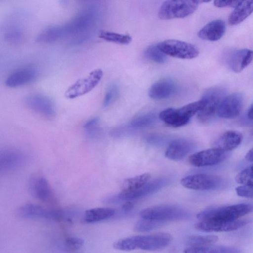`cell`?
Instances as JSON below:
<instances>
[{
    "instance_id": "603a6c76",
    "label": "cell",
    "mask_w": 253,
    "mask_h": 253,
    "mask_svg": "<svg viewBox=\"0 0 253 253\" xmlns=\"http://www.w3.org/2000/svg\"><path fill=\"white\" fill-rule=\"evenodd\" d=\"M176 90V84L169 79H163L153 84L149 89L148 95L155 100L170 97Z\"/></svg>"
},
{
    "instance_id": "ee69618b",
    "label": "cell",
    "mask_w": 253,
    "mask_h": 253,
    "mask_svg": "<svg viewBox=\"0 0 253 253\" xmlns=\"http://www.w3.org/2000/svg\"><path fill=\"white\" fill-rule=\"evenodd\" d=\"M253 148H251L246 154L245 156V159L250 162H253Z\"/></svg>"
},
{
    "instance_id": "8d00e7d4",
    "label": "cell",
    "mask_w": 253,
    "mask_h": 253,
    "mask_svg": "<svg viewBox=\"0 0 253 253\" xmlns=\"http://www.w3.org/2000/svg\"><path fill=\"white\" fill-rule=\"evenodd\" d=\"M84 241L80 238L69 237L64 241V245L68 249L72 250H79L83 246Z\"/></svg>"
},
{
    "instance_id": "52a82bcc",
    "label": "cell",
    "mask_w": 253,
    "mask_h": 253,
    "mask_svg": "<svg viewBox=\"0 0 253 253\" xmlns=\"http://www.w3.org/2000/svg\"><path fill=\"white\" fill-rule=\"evenodd\" d=\"M226 89L221 86H213L206 89L202 99L205 102L204 107L198 114V120L205 124L211 121L217 113L219 105L225 96Z\"/></svg>"
},
{
    "instance_id": "e575fe53",
    "label": "cell",
    "mask_w": 253,
    "mask_h": 253,
    "mask_svg": "<svg viewBox=\"0 0 253 253\" xmlns=\"http://www.w3.org/2000/svg\"><path fill=\"white\" fill-rule=\"evenodd\" d=\"M119 94V88L116 84L110 85L104 95L102 106L106 108L112 104L117 99Z\"/></svg>"
},
{
    "instance_id": "f35d334b",
    "label": "cell",
    "mask_w": 253,
    "mask_h": 253,
    "mask_svg": "<svg viewBox=\"0 0 253 253\" xmlns=\"http://www.w3.org/2000/svg\"><path fill=\"white\" fill-rule=\"evenodd\" d=\"M98 117H94L88 120L84 125V128L88 132L93 133L96 131V127L99 123Z\"/></svg>"
},
{
    "instance_id": "83f0119b",
    "label": "cell",
    "mask_w": 253,
    "mask_h": 253,
    "mask_svg": "<svg viewBox=\"0 0 253 253\" xmlns=\"http://www.w3.org/2000/svg\"><path fill=\"white\" fill-rule=\"evenodd\" d=\"M218 240L214 235H192L186 241V244L191 247H202L214 244Z\"/></svg>"
},
{
    "instance_id": "cb8c5ba5",
    "label": "cell",
    "mask_w": 253,
    "mask_h": 253,
    "mask_svg": "<svg viewBox=\"0 0 253 253\" xmlns=\"http://www.w3.org/2000/svg\"><path fill=\"white\" fill-rule=\"evenodd\" d=\"M36 71L30 67L16 70L9 75L5 80V85L9 87H16L26 84L36 77Z\"/></svg>"
},
{
    "instance_id": "8fae6325",
    "label": "cell",
    "mask_w": 253,
    "mask_h": 253,
    "mask_svg": "<svg viewBox=\"0 0 253 253\" xmlns=\"http://www.w3.org/2000/svg\"><path fill=\"white\" fill-rule=\"evenodd\" d=\"M23 102L28 109L46 119H52L55 116L56 110L53 102L44 94H28L24 97Z\"/></svg>"
},
{
    "instance_id": "bcb514c9",
    "label": "cell",
    "mask_w": 253,
    "mask_h": 253,
    "mask_svg": "<svg viewBox=\"0 0 253 253\" xmlns=\"http://www.w3.org/2000/svg\"><path fill=\"white\" fill-rule=\"evenodd\" d=\"M80 1H86V0H80Z\"/></svg>"
},
{
    "instance_id": "5b68a950",
    "label": "cell",
    "mask_w": 253,
    "mask_h": 253,
    "mask_svg": "<svg viewBox=\"0 0 253 253\" xmlns=\"http://www.w3.org/2000/svg\"><path fill=\"white\" fill-rule=\"evenodd\" d=\"M189 212L183 208L174 205H162L147 208L141 210L142 218L160 221L184 219L188 217Z\"/></svg>"
},
{
    "instance_id": "f6af8a7d",
    "label": "cell",
    "mask_w": 253,
    "mask_h": 253,
    "mask_svg": "<svg viewBox=\"0 0 253 253\" xmlns=\"http://www.w3.org/2000/svg\"><path fill=\"white\" fill-rule=\"evenodd\" d=\"M197 3L199 4L200 3H204V2H208L211 0H194Z\"/></svg>"
},
{
    "instance_id": "4316f807",
    "label": "cell",
    "mask_w": 253,
    "mask_h": 253,
    "mask_svg": "<svg viewBox=\"0 0 253 253\" xmlns=\"http://www.w3.org/2000/svg\"><path fill=\"white\" fill-rule=\"evenodd\" d=\"M188 253H240L242 251L235 247L214 244L202 247H189L184 249Z\"/></svg>"
},
{
    "instance_id": "484cf974",
    "label": "cell",
    "mask_w": 253,
    "mask_h": 253,
    "mask_svg": "<svg viewBox=\"0 0 253 253\" xmlns=\"http://www.w3.org/2000/svg\"><path fill=\"white\" fill-rule=\"evenodd\" d=\"M116 214V210L112 208H95L86 210L83 220L86 223H95L108 219Z\"/></svg>"
},
{
    "instance_id": "ffe728a7",
    "label": "cell",
    "mask_w": 253,
    "mask_h": 253,
    "mask_svg": "<svg viewBox=\"0 0 253 253\" xmlns=\"http://www.w3.org/2000/svg\"><path fill=\"white\" fill-rule=\"evenodd\" d=\"M252 59V50L240 49L230 52L226 58V63L232 71L239 73L251 63Z\"/></svg>"
},
{
    "instance_id": "7bdbcfd3",
    "label": "cell",
    "mask_w": 253,
    "mask_h": 253,
    "mask_svg": "<svg viewBox=\"0 0 253 253\" xmlns=\"http://www.w3.org/2000/svg\"><path fill=\"white\" fill-rule=\"evenodd\" d=\"M134 204L131 201H126L122 206V210L124 213L129 212L133 208Z\"/></svg>"
},
{
    "instance_id": "30bf717a",
    "label": "cell",
    "mask_w": 253,
    "mask_h": 253,
    "mask_svg": "<svg viewBox=\"0 0 253 253\" xmlns=\"http://www.w3.org/2000/svg\"><path fill=\"white\" fill-rule=\"evenodd\" d=\"M17 216L23 219H43L60 221L63 219V213L59 210L45 208L35 204H26L18 207L16 211Z\"/></svg>"
},
{
    "instance_id": "9a60e30c",
    "label": "cell",
    "mask_w": 253,
    "mask_h": 253,
    "mask_svg": "<svg viewBox=\"0 0 253 253\" xmlns=\"http://www.w3.org/2000/svg\"><path fill=\"white\" fill-rule=\"evenodd\" d=\"M163 178H157L149 180L141 187L132 191L122 190L118 194L115 195L118 204L128 201H133L151 194L160 189L166 183Z\"/></svg>"
},
{
    "instance_id": "ac0fdd59",
    "label": "cell",
    "mask_w": 253,
    "mask_h": 253,
    "mask_svg": "<svg viewBox=\"0 0 253 253\" xmlns=\"http://www.w3.org/2000/svg\"><path fill=\"white\" fill-rule=\"evenodd\" d=\"M27 161L22 152L11 148L0 150V175L23 165Z\"/></svg>"
},
{
    "instance_id": "7c38bea8",
    "label": "cell",
    "mask_w": 253,
    "mask_h": 253,
    "mask_svg": "<svg viewBox=\"0 0 253 253\" xmlns=\"http://www.w3.org/2000/svg\"><path fill=\"white\" fill-rule=\"evenodd\" d=\"M184 187L198 191L215 189L221 183V179L217 175L207 173H197L186 176L180 180Z\"/></svg>"
},
{
    "instance_id": "e0dca14e",
    "label": "cell",
    "mask_w": 253,
    "mask_h": 253,
    "mask_svg": "<svg viewBox=\"0 0 253 253\" xmlns=\"http://www.w3.org/2000/svg\"><path fill=\"white\" fill-rule=\"evenodd\" d=\"M28 188L33 197L44 203H49L53 200V193L47 180L40 175H33L30 179Z\"/></svg>"
},
{
    "instance_id": "d590c367",
    "label": "cell",
    "mask_w": 253,
    "mask_h": 253,
    "mask_svg": "<svg viewBox=\"0 0 253 253\" xmlns=\"http://www.w3.org/2000/svg\"><path fill=\"white\" fill-rule=\"evenodd\" d=\"M4 38L8 42L16 44L22 42L23 35L19 29L13 28L8 30L4 34Z\"/></svg>"
},
{
    "instance_id": "d6a6232c",
    "label": "cell",
    "mask_w": 253,
    "mask_h": 253,
    "mask_svg": "<svg viewBox=\"0 0 253 253\" xmlns=\"http://www.w3.org/2000/svg\"><path fill=\"white\" fill-rule=\"evenodd\" d=\"M164 222L142 218L138 221L134 230L138 232H147L161 227Z\"/></svg>"
},
{
    "instance_id": "ab89813d",
    "label": "cell",
    "mask_w": 253,
    "mask_h": 253,
    "mask_svg": "<svg viewBox=\"0 0 253 253\" xmlns=\"http://www.w3.org/2000/svg\"><path fill=\"white\" fill-rule=\"evenodd\" d=\"M242 0H214V4L217 7H235Z\"/></svg>"
},
{
    "instance_id": "74e56055",
    "label": "cell",
    "mask_w": 253,
    "mask_h": 253,
    "mask_svg": "<svg viewBox=\"0 0 253 253\" xmlns=\"http://www.w3.org/2000/svg\"><path fill=\"white\" fill-rule=\"evenodd\" d=\"M237 194L242 197L247 198H253V186L249 185H242L235 188Z\"/></svg>"
},
{
    "instance_id": "7a4b0ae2",
    "label": "cell",
    "mask_w": 253,
    "mask_h": 253,
    "mask_svg": "<svg viewBox=\"0 0 253 253\" xmlns=\"http://www.w3.org/2000/svg\"><path fill=\"white\" fill-rule=\"evenodd\" d=\"M172 240V237L170 234L159 232L121 239L115 241L113 246L115 249L123 251H130L136 249L155 251L166 247Z\"/></svg>"
},
{
    "instance_id": "b9f144b4",
    "label": "cell",
    "mask_w": 253,
    "mask_h": 253,
    "mask_svg": "<svg viewBox=\"0 0 253 253\" xmlns=\"http://www.w3.org/2000/svg\"><path fill=\"white\" fill-rule=\"evenodd\" d=\"M253 104H251L250 106L248 109L246 114L244 118V120L243 121L244 124H252V121H253Z\"/></svg>"
},
{
    "instance_id": "d4e9b609",
    "label": "cell",
    "mask_w": 253,
    "mask_h": 253,
    "mask_svg": "<svg viewBox=\"0 0 253 253\" xmlns=\"http://www.w3.org/2000/svg\"><path fill=\"white\" fill-rule=\"evenodd\" d=\"M253 4V0H242L229 15L228 23L234 26L244 21L252 13Z\"/></svg>"
},
{
    "instance_id": "9c48e42d",
    "label": "cell",
    "mask_w": 253,
    "mask_h": 253,
    "mask_svg": "<svg viewBox=\"0 0 253 253\" xmlns=\"http://www.w3.org/2000/svg\"><path fill=\"white\" fill-rule=\"evenodd\" d=\"M103 76V71L100 69L92 71L86 77L78 80L70 85L65 92V97L74 99L89 92L99 84Z\"/></svg>"
},
{
    "instance_id": "3957f363",
    "label": "cell",
    "mask_w": 253,
    "mask_h": 253,
    "mask_svg": "<svg viewBox=\"0 0 253 253\" xmlns=\"http://www.w3.org/2000/svg\"><path fill=\"white\" fill-rule=\"evenodd\" d=\"M253 211L250 204H238L229 206L211 207L206 209L197 215L200 221L209 220H234L240 219Z\"/></svg>"
},
{
    "instance_id": "60d3db41",
    "label": "cell",
    "mask_w": 253,
    "mask_h": 253,
    "mask_svg": "<svg viewBox=\"0 0 253 253\" xmlns=\"http://www.w3.org/2000/svg\"><path fill=\"white\" fill-rule=\"evenodd\" d=\"M111 133L112 136L120 137L125 135L127 133V130L126 127L121 126L114 128Z\"/></svg>"
},
{
    "instance_id": "8992f818",
    "label": "cell",
    "mask_w": 253,
    "mask_h": 253,
    "mask_svg": "<svg viewBox=\"0 0 253 253\" xmlns=\"http://www.w3.org/2000/svg\"><path fill=\"white\" fill-rule=\"evenodd\" d=\"M198 4L194 0H167L160 7L158 16L162 20L183 18L193 13Z\"/></svg>"
},
{
    "instance_id": "44dd1931",
    "label": "cell",
    "mask_w": 253,
    "mask_h": 253,
    "mask_svg": "<svg viewBox=\"0 0 253 253\" xmlns=\"http://www.w3.org/2000/svg\"><path fill=\"white\" fill-rule=\"evenodd\" d=\"M243 139L242 134L239 131L230 130L225 132L213 143V148L229 152L236 148Z\"/></svg>"
},
{
    "instance_id": "ba28073f",
    "label": "cell",
    "mask_w": 253,
    "mask_h": 253,
    "mask_svg": "<svg viewBox=\"0 0 253 253\" xmlns=\"http://www.w3.org/2000/svg\"><path fill=\"white\" fill-rule=\"evenodd\" d=\"M157 45L166 55L180 59H193L199 54L198 48L194 45L177 40H165Z\"/></svg>"
},
{
    "instance_id": "836d02e7",
    "label": "cell",
    "mask_w": 253,
    "mask_h": 253,
    "mask_svg": "<svg viewBox=\"0 0 253 253\" xmlns=\"http://www.w3.org/2000/svg\"><path fill=\"white\" fill-rule=\"evenodd\" d=\"M235 181L240 184L253 186V166L248 167L238 173L235 177Z\"/></svg>"
},
{
    "instance_id": "f546056e",
    "label": "cell",
    "mask_w": 253,
    "mask_h": 253,
    "mask_svg": "<svg viewBox=\"0 0 253 253\" xmlns=\"http://www.w3.org/2000/svg\"><path fill=\"white\" fill-rule=\"evenodd\" d=\"M156 121V115L148 113L138 116L133 119L129 124L131 128H142L153 126Z\"/></svg>"
},
{
    "instance_id": "4dcf8cb0",
    "label": "cell",
    "mask_w": 253,
    "mask_h": 253,
    "mask_svg": "<svg viewBox=\"0 0 253 253\" xmlns=\"http://www.w3.org/2000/svg\"><path fill=\"white\" fill-rule=\"evenodd\" d=\"M99 37L104 41L121 44H127L132 40L129 35L122 34L110 31H101Z\"/></svg>"
},
{
    "instance_id": "4fadbf2b",
    "label": "cell",
    "mask_w": 253,
    "mask_h": 253,
    "mask_svg": "<svg viewBox=\"0 0 253 253\" xmlns=\"http://www.w3.org/2000/svg\"><path fill=\"white\" fill-rule=\"evenodd\" d=\"M229 155V152L212 147L192 154L189 157V162L197 167L212 166L225 161Z\"/></svg>"
},
{
    "instance_id": "f1b7e54d",
    "label": "cell",
    "mask_w": 253,
    "mask_h": 253,
    "mask_svg": "<svg viewBox=\"0 0 253 253\" xmlns=\"http://www.w3.org/2000/svg\"><path fill=\"white\" fill-rule=\"evenodd\" d=\"M151 178L149 173H144L126 179L123 183V190L132 191L139 189L146 184Z\"/></svg>"
},
{
    "instance_id": "d6986e66",
    "label": "cell",
    "mask_w": 253,
    "mask_h": 253,
    "mask_svg": "<svg viewBox=\"0 0 253 253\" xmlns=\"http://www.w3.org/2000/svg\"><path fill=\"white\" fill-rule=\"evenodd\" d=\"M195 147L194 142L187 138H178L172 141L167 147L165 155L168 159L178 161L189 154Z\"/></svg>"
},
{
    "instance_id": "1f68e13d",
    "label": "cell",
    "mask_w": 253,
    "mask_h": 253,
    "mask_svg": "<svg viewBox=\"0 0 253 253\" xmlns=\"http://www.w3.org/2000/svg\"><path fill=\"white\" fill-rule=\"evenodd\" d=\"M144 55L147 59L159 64L164 63L167 60L166 55L158 48L157 44L147 47Z\"/></svg>"
},
{
    "instance_id": "5bb4252c",
    "label": "cell",
    "mask_w": 253,
    "mask_h": 253,
    "mask_svg": "<svg viewBox=\"0 0 253 253\" xmlns=\"http://www.w3.org/2000/svg\"><path fill=\"white\" fill-rule=\"evenodd\" d=\"M249 222L248 219L234 220H209L196 223L197 230L204 232H219L234 231L240 229Z\"/></svg>"
},
{
    "instance_id": "7402d4cb",
    "label": "cell",
    "mask_w": 253,
    "mask_h": 253,
    "mask_svg": "<svg viewBox=\"0 0 253 253\" xmlns=\"http://www.w3.org/2000/svg\"><path fill=\"white\" fill-rule=\"evenodd\" d=\"M226 30L225 24L221 19L212 20L205 25L198 33V37L204 40L217 41L220 39Z\"/></svg>"
},
{
    "instance_id": "277c9868",
    "label": "cell",
    "mask_w": 253,
    "mask_h": 253,
    "mask_svg": "<svg viewBox=\"0 0 253 253\" xmlns=\"http://www.w3.org/2000/svg\"><path fill=\"white\" fill-rule=\"evenodd\" d=\"M204 106L205 102L201 99L178 109H166L160 112L159 117L169 126L180 127L188 124L191 118L201 111Z\"/></svg>"
},
{
    "instance_id": "2e32d148",
    "label": "cell",
    "mask_w": 253,
    "mask_h": 253,
    "mask_svg": "<svg viewBox=\"0 0 253 253\" xmlns=\"http://www.w3.org/2000/svg\"><path fill=\"white\" fill-rule=\"evenodd\" d=\"M244 96L239 92H235L225 96L220 102L217 113L224 119H233L239 115L244 104Z\"/></svg>"
},
{
    "instance_id": "6da1fadb",
    "label": "cell",
    "mask_w": 253,
    "mask_h": 253,
    "mask_svg": "<svg viewBox=\"0 0 253 253\" xmlns=\"http://www.w3.org/2000/svg\"><path fill=\"white\" fill-rule=\"evenodd\" d=\"M97 16L96 7H88L64 24L44 29L37 35L36 41L39 43H48L72 37L71 40L81 43L88 38L90 30Z\"/></svg>"
}]
</instances>
